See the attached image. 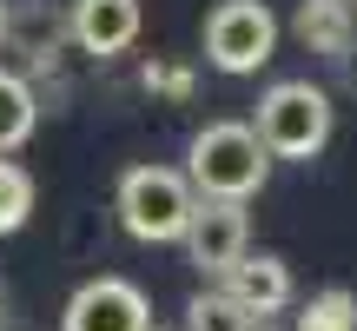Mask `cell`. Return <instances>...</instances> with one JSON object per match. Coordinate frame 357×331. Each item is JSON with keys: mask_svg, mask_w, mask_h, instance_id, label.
Listing matches in <instances>:
<instances>
[{"mask_svg": "<svg viewBox=\"0 0 357 331\" xmlns=\"http://www.w3.org/2000/svg\"><path fill=\"white\" fill-rule=\"evenodd\" d=\"M7 13H13V7H7V0H0V40H7Z\"/></svg>", "mask_w": 357, "mask_h": 331, "instance_id": "17", "label": "cell"}, {"mask_svg": "<svg viewBox=\"0 0 357 331\" xmlns=\"http://www.w3.org/2000/svg\"><path fill=\"white\" fill-rule=\"evenodd\" d=\"M225 298H231L252 325L278 318V311L291 305V265H284L278 252H245L238 265L225 272Z\"/></svg>", "mask_w": 357, "mask_h": 331, "instance_id": "8", "label": "cell"}, {"mask_svg": "<svg viewBox=\"0 0 357 331\" xmlns=\"http://www.w3.org/2000/svg\"><path fill=\"white\" fill-rule=\"evenodd\" d=\"M139 27H146L139 0H73V7H66V40H73L79 53H93V60L126 53L132 40H139Z\"/></svg>", "mask_w": 357, "mask_h": 331, "instance_id": "7", "label": "cell"}, {"mask_svg": "<svg viewBox=\"0 0 357 331\" xmlns=\"http://www.w3.org/2000/svg\"><path fill=\"white\" fill-rule=\"evenodd\" d=\"M40 126V93L26 73H13V66H0V153H13V146H26Z\"/></svg>", "mask_w": 357, "mask_h": 331, "instance_id": "10", "label": "cell"}, {"mask_svg": "<svg viewBox=\"0 0 357 331\" xmlns=\"http://www.w3.org/2000/svg\"><path fill=\"white\" fill-rule=\"evenodd\" d=\"M245 126L258 133V146H265L271 159H318L324 146H331L337 106H331V93L311 87V80H278V87H265V100H258V113L245 119Z\"/></svg>", "mask_w": 357, "mask_h": 331, "instance_id": "2", "label": "cell"}, {"mask_svg": "<svg viewBox=\"0 0 357 331\" xmlns=\"http://www.w3.org/2000/svg\"><path fill=\"white\" fill-rule=\"evenodd\" d=\"M185 331H252V318H245L225 292H199L185 305Z\"/></svg>", "mask_w": 357, "mask_h": 331, "instance_id": "14", "label": "cell"}, {"mask_svg": "<svg viewBox=\"0 0 357 331\" xmlns=\"http://www.w3.org/2000/svg\"><path fill=\"white\" fill-rule=\"evenodd\" d=\"M265 179H271V153L258 146V133L245 126V119H212V126L192 133V146H185L192 199L245 205L252 192H265Z\"/></svg>", "mask_w": 357, "mask_h": 331, "instance_id": "1", "label": "cell"}, {"mask_svg": "<svg viewBox=\"0 0 357 331\" xmlns=\"http://www.w3.org/2000/svg\"><path fill=\"white\" fill-rule=\"evenodd\" d=\"M60 34H66V13L20 7V13H7V40H0V47H20V53H26V66H53V47H60Z\"/></svg>", "mask_w": 357, "mask_h": 331, "instance_id": "11", "label": "cell"}, {"mask_svg": "<svg viewBox=\"0 0 357 331\" xmlns=\"http://www.w3.org/2000/svg\"><path fill=\"white\" fill-rule=\"evenodd\" d=\"M351 13H357V0H351Z\"/></svg>", "mask_w": 357, "mask_h": 331, "instance_id": "19", "label": "cell"}, {"mask_svg": "<svg viewBox=\"0 0 357 331\" xmlns=\"http://www.w3.org/2000/svg\"><path fill=\"white\" fill-rule=\"evenodd\" d=\"M60 331H153V311H146V292L132 279H86L60 311Z\"/></svg>", "mask_w": 357, "mask_h": 331, "instance_id": "6", "label": "cell"}, {"mask_svg": "<svg viewBox=\"0 0 357 331\" xmlns=\"http://www.w3.org/2000/svg\"><path fill=\"white\" fill-rule=\"evenodd\" d=\"M33 199H40L33 172H26V166H13V159H0V239H13V232L33 219Z\"/></svg>", "mask_w": 357, "mask_h": 331, "instance_id": "13", "label": "cell"}, {"mask_svg": "<svg viewBox=\"0 0 357 331\" xmlns=\"http://www.w3.org/2000/svg\"><path fill=\"white\" fill-rule=\"evenodd\" d=\"M113 205H119V226H126L139 245H178L199 199H192V186H185L178 166H126Z\"/></svg>", "mask_w": 357, "mask_h": 331, "instance_id": "3", "label": "cell"}, {"mask_svg": "<svg viewBox=\"0 0 357 331\" xmlns=\"http://www.w3.org/2000/svg\"><path fill=\"white\" fill-rule=\"evenodd\" d=\"M252 331H278V325H252Z\"/></svg>", "mask_w": 357, "mask_h": 331, "instance_id": "18", "label": "cell"}, {"mask_svg": "<svg viewBox=\"0 0 357 331\" xmlns=\"http://www.w3.org/2000/svg\"><path fill=\"white\" fill-rule=\"evenodd\" d=\"M0 331H7V285H0Z\"/></svg>", "mask_w": 357, "mask_h": 331, "instance_id": "16", "label": "cell"}, {"mask_svg": "<svg viewBox=\"0 0 357 331\" xmlns=\"http://www.w3.org/2000/svg\"><path fill=\"white\" fill-rule=\"evenodd\" d=\"M146 93H159V100H192V66L178 60H146Z\"/></svg>", "mask_w": 357, "mask_h": 331, "instance_id": "15", "label": "cell"}, {"mask_svg": "<svg viewBox=\"0 0 357 331\" xmlns=\"http://www.w3.org/2000/svg\"><path fill=\"white\" fill-rule=\"evenodd\" d=\"M291 331H357V292H351V285H324V292H311Z\"/></svg>", "mask_w": 357, "mask_h": 331, "instance_id": "12", "label": "cell"}, {"mask_svg": "<svg viewBox=\"0 0 357 331\" xmlns=\"http://www.w3.org/2000/svg\"><path fill=\"white\" fill-rule=\"evenodd\" d=\"M185 258L199 272H212V279H225L231 265H238L245 252H252V219H245V205H225V199H199L185 219Z\"/></svg>", "mask_w": 357, "mask_h": 331, "instance_id": "5", "label": "cell"}, {"mask_svg": "<svg viewBox=\"0 0 357 331\" xmlns=\"http://www.w3.org/2000/svg\"><path fill=\"white\" fill-rule=\"evenodd\" d=\"M271 53H278V13L265 0H218L205 13V60L218 73L245 80L258 66H271Z\"/></svg>", "mask_w": 357, "mask_h": 331, "instance_id": "4", "label": "cell"}, {"mask_svg": "<svg viewBox=\"0 0 357 331\" xmlns=\"http://www.w3.org/2000/svg\"><path fill=\"white\" fill-rule=\"evenodd\" d=\"M291 34H298V47L318 53V60H351V47H357V13H351V0H298Z\"/></svg>", "mask_w": 357, "mask_h": 331, "instance_id": "9", "label": "cell"}]
</instances>
